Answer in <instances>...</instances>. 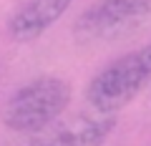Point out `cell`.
I'll list each match as a JSON object with an SVG mask.
<instances>
[{
    "label": "cell",
    "mask_w": 151,
    "mask_h": 146,
    "mask_svg": "<svg viewBox=\"0 0 151 146\" xmlns=\"http://www.w3.org/2000/svg\"><path fill=\"white\" fill-rule=\"evenodd\" d=\"M151 83V43L129 50L91 78L86 98L98 114H116Z\"/></svg>",
    "instance_id": "1"
},
{
    "label": "cell",
    "mask_w": 151,
    "mask_h": 146,
    "mask_svg": "<svg viewBox=\"0 0 151 146\" xmlns=\"http://www.w3.org/2000/svg\"><path fill=\"white\" fill-rule=\"evenodd\" d=\"M70 83L58 76H40L20 86L3 106V124L15 134H38L65 111Z\"/></svg>",
    "instance_id": "2"
},
{
    "label": "cell",
    "mask_w": 151,
    "mask_h": 146,
    "mask_svg": "<svg viewBox=\"0 0 151 146\" xmlns=\"http://www.w3.org/2000/svg\"><path fill=\"white\" fill-rule=\"evenodd\" d=\"M151 20V0H96L73 23L81 43H101L131 35Z\"/></svg>",
    "instance_id": "3"
},
{
    "label": "cell",
    "mask_w": 151,
    "mask_h": 146,
    "mask_svg": "<svg viewBox=\"0 0 151 146\" xmlns=\"http://www.w3.org/2000/svg\"><path fill=\"white\" fill-rule=\"evenodd\" d=\"M116 126L113 114H78L65 121H53L43 131L15 146H101Z\"/></svg>",
    "instance_id": "4"
},
{
    "label": "cell",
    "mask_w": 151,
    "mask_h": 146,
    "mask_svg": "<svg viewBox=\"0 0 151 146\" xmlns=\"http://www.w3.org/2000/svg\"><path fill=\"white\" fill-rule=\"evenodd\" d=\"M73 0H28L8 20V35L18 43H30L40 38L60 15L70 8Z\"/></svg>",
    "instance_id": "5"
}]
</instances>
